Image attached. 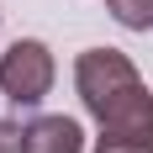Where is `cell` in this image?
<instances>
[{"label":"cell","mask_w":153,"mask_h":153,"mask_svg":"<svg viewBox=\"0 0 153 153\" xmlns=\"http://www.w3.org/2000/svg\"><path fill=\"white\" fill-rule=\"evenodd\" d=\"M74 90H79V100H85V111L95 122H106L127 95L143 90V74H137V63L127 53H116V48H85L74 58Z\"/></svg>","instance_id":"6da1fadb"},{"label":"cell","mask_w":153,"mask_h":153,"mask_svg":"<svg viewBox=\"0 0 153 153\" xmlns=\"http://www.w3.org/2000/svg\"><path fill=\"white\" fill-rule=\"evenodd\" d=\"M106 11L116 16L127 32H148L153 27V0H106Z\"/></svg>","instance_id":"277c9868"},{"label":"cell","mask_w":153,"mask_h":153,"mask_svg":"<svg viewBox=\"0 0 153 153\" xmlns=\"http://www.w3.org/2000/svg\"><path fill=\"white\" fill-rule=\"evenodd\" d=\"M0 153H21V127L0 116Z\"/></svg>","instance_id":"8992f818"},{"label":"cell","mask_w":153,"mask_h":153,"mask_svg":"<svg viewBox=\"0 0 153 153\" xmlns=\"http://www.w3.org/2000/svg\"><path fill=\"white\" fill-rule=\"evenodd\" d=\"M21 153H85V132L74 116H32L21 127Z\"/></svg>","instance_id":"3957f363"},{"label":"cell","mask_w":153,"mask_h":153,"mask_svg":"<svg viewBox=\"0 0 153 153\" xmlns=\"http://www.w3.org/2000/svg\"><path fill=\"white\" fill-rule=\"evenodd\" d=\"M95 153H153V137H122V132H100Z\"/></svg>","instance_id":"5b68a950"},{"label":"cell","mask_w":153,"mask_h":153,"mask_svg":"<svg viewBox=\"0 0 153 153\" xmlns=\"http://www.w3.org/2000/svg\"><path fill=\"white\" fill-rule=\"evenodd\" d=\"M53 53H48V42H37V37H16L5 53H0V95L11 100V106L32 111L42 106L48 90H53Z\"/></svg>","instance_id":"7a4b0ae2"}]
</instances>
